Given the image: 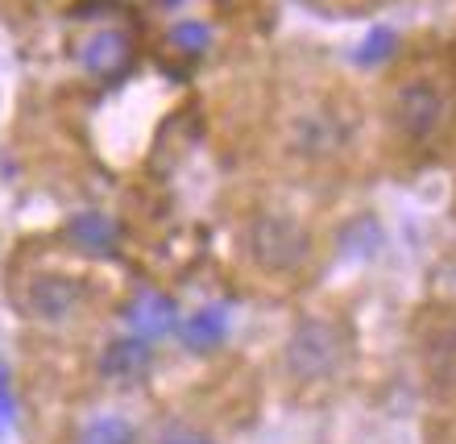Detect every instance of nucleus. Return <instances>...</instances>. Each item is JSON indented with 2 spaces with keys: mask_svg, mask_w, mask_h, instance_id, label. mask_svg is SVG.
Listing matches in <instances>:
<instances>
[{
  "mask_svg": "<svg viewBox=\"0 0 456 444\" xmlns=\"http://www.w3.org/2000/svg\"><path fill=\"white\" fill-rule=\"evenodd\" d=\"M423 370L436 391H456V316H436L419 341Z\"/></svg>",
  "mask_w": 456,
  "mask_h": 444,
  "instance_id": "5",
  "label": "nucleus"
},
{
  "mask_svg": "<svg viewBox=\"0 0 456 444\" xmlns=\"http://www.w3.org/2000/svg\"><path fill=\"white\" fill-rule=\"evenodd\" d=\"M175 336L187 353H212L228 341V312L224 308H200L175 325Z\"/></svg>",
  "mask_w": 456,
  "mask_h": 444,
  "instance_id": "10",
  "label": "nucleus"
},
{
  "mask_svg": "<svg viewBox=\"0 0 456 444\" xmlns=\"http://www.w3.org/2000/svg\"><path fill=\"white\" fill-rule=\"evenodd\" d=\"M129 59H133L129 37L120 34V29H112V25L92 29V34L79 42V67H84L87 75H96V79H112V75H120L125 67H129Z\"/></svg>",
  "mask_w": 456,
  "mask_h": 444,
  "instance_id": "7",
  "label": "nucleus"
},
{
  "mask_svg": "<svg viewBox=\"0 0 456 444\" xmlns=\"http://www.w3.org/2000/svg\"><path fill=\"white\" fill-rule=\"evenodd\" d=\"M120 325L129 328L133 336H142V341H158V336L175 333L179 308H175V300H170L167 291H137V295L120 308Z\"/></svg>",
  "mask_w": 456,
  "mask_h": 444,
  "instance_id": "6",
  "label": "nucleus"
},
{
  "mask_svg": "<svg viewBox=\"0 0 456 444\" xmlns=\"http://www.w3.org/2000/svg\"><path fill=\"white\" fill-rule=\"evenodd\" d=\"M21 303L37 325H67L84 308V283L71 275H59V270H42L25 283Z\"/></svg>",
  "mask_w": 456,
  "mask_h": 444,
  "instance_id": "4",
  "label": "nucleus"
},
{
  "mask_svg": "<svg viewBox=\"0 0 456 444\" xmlns=\"http://www.w3.org/2000/svg\"><path fill=\"white\" fill-rule=\"evenodd\" d=\"M12 428V386H9V370L0 366V432Z\"/></svg>",
  "mask_w": 456,
  "mask_h": 444,
  "instance_id": "15",
  "label": "nucleus"
},
{
  "mask_svg": "<svg viewBox=\"0 0 456 444\" xmlns=\"http://www.w3.org/2000/svg\"><path fill=\"white\" fill-rule=\"evenodd\" d=\"M67 237H71L75 250L92 253V258H112L120 250V225L109 217V212H75L67 220Z\"/></svg>",
  "mask_w": 456,
  "mask_h": 444,
  "instance_id": "9",
  "label": "nucleus"
},
{
  "mask_svg": "<svg viewBox=\"0 0 456 444\" xmlns=\"http://www.w3.org/2000/svg\"><path fill=\"white\" fill-rule=\"evenodd\" d=\"M395 50H398V34L390 29V25H370V34L361 37V46H357V67H382V62L395 59Z\"/></svg>",
  "mask_w": 456,
  "mask_h": 444,
  "instance_id": "12",
  "label": "nucleus"
},
{
  "mask_svg": "<svg viewBox=\"0 0 456 444\" xmlns=\"http://www.w3.org/2000/svg\"><path fill=\"white\" fill-rule=\"evenodd\" d=\"M133 423L120 420V415H96V420L84 428L79 444H133Z\"/></svg>",
  "mask_w": 456,
  "mask_h": 444,
  "instance_id": "13",
  "label": "nucleus"
},
{
  "mask_svg": "<svg viewBox=\"0 0 456 444\" xmlns=\"http://www.w3.org/2000/svg\"><path fill=\"white\" fill-rule=\"evenodd\" d=\"M452 120V92L436 75H411L390 92V125L403 142L428 145Z\"/></svg>",
  "mask_w": 456,
  "mask_h": 444,
  "instance_id": "2",
  "label": "nucleus"
},
{
  "mask_svg": "<svg viewBox=\"0 0 456 444\" xmlns=\"http://www.w3.org/2000/svg\"><path fill=\"white\" fill-rule=\"evenodd\" d=\"M212 42V29L204 21H179L170 29V46L183 54H204V46Z\"/></svg>",
  "mask_w": 456,
  "mask_h": 444,
  "instance_id": "14",
  "label": "nucleus"
},
{
  "mask_svg": "<svg viewBox=\"0 0 456 444\" xmlns=\"http://www.w3.org/2000/svg\"><path fill=\"white\" fill-rule=\"evenodd\" d=\"M282 366H287L290 382L299 386H315L328 382L340 366V336L337 328L320 320V316H307L290 328L287 345H282Z\"/></svg>",
  "mask_w": 456,
  "mask_h": 444,
  "instance_id": "3",
  "label": "nucleus"
},
{
  "mask_svg": "<svg viewBox=\"0 0 456 444\" xmlns=\"http://www.w3.org/2000/svg\"><path fill=\"white\" fill-rule=\"evenodd\" d=\"M245 253L249 262L262 270V275L274 278H290L299 275L303 266L315 258V237L312 228L303 225L299 217L290 212H278V208H262L245 220Z\"/></svg>",
  "mask_w": 456,
  "mask_h": 444,
  "instance_id": "1",
  "label": "nucleus"
},
{
  "mask_svg": "<svg viewBox=\"0 0 456 444\" xmlns=\"http://www.w3.org/2000/svg\"><path fill=\"white\" fill-rule=\"evenodd\" d=\"M158 4H162V9H179L183 0H158Z\"/></svg>",
  "mask_w": 456,
  "mask_h": 444,
  "instance_id": "17",
  "label": "nucleus"
},
{
  "mask_svg": "<svg viewBox=\"0 0 456 444\" xmlns=\"http://www.w3.org/2000/svg\"><path fill=\"white\" fill-rule=\"evenodd\" d=\"M158 444H216V440H208V436L195 432V428H167V432L158 436Z\"/></svg>",
  "mask_w": 456,
  "mask_h": 444,
  "instance_id": "16",
  "label": "nucleus"
},
{
  "mask_svg": "<svg viewBox=\"0 0 456 444\" xmlns=\"http://www.w3.org/2000/svg\"><path fill=\"white\" fill-rule=\"evenodd\" d=\"M150 361H154L150 341L125 333L104 345V353H100V374H104L109 382H133V378H142V374L150 370Z\"/></svg>",
  "mask_w": 456,
  "mask_h": 444,
  "instance_id": "8",
  "label": "nucleus"
},
{
  "mask_svg": "<svg viewBox=\"0 0 456 444\" xmlns=\"http://www.w3.org/2000/svg\"><path fill=\"white\" fill-rule=\"evenodd\" d=\"M382 245H386V233L373 217H357V220H348V225L340 228V250H345L348 258H357V262L378 258Z\"/></svg>",
  "mask_w": 456,
  "mask_h": 444,
  "instance_id": "11",
  "label": "nucleus"
}]
</instances>
